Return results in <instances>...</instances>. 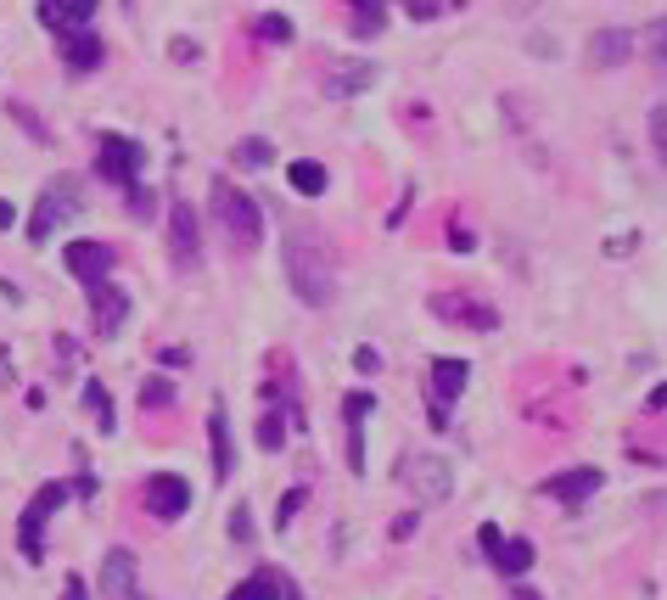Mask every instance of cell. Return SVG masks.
Returning <instances> with one entry per match:
<instances>
[{"label": "cell", "mask_w": 667, "mask_h": 600, "mask_svg": "<svg viewBox=\"0 0 667 600\" xmlns=\"http://www.w3.org/2000/svg\"><path fill=\"white\" fill-rule=\"evenodd\" d=\"M286 281L309 309H326L337 298V270H331V253L320 247L314 230H286Z\"/></svg>", "instance_id": "cell-1"}, {"label": "cell", "mask_w": 667, "mask_h": 600, "mask_svg": "<svg viewBox=\"0 0 667 600\" xmlns=\"http://www.w3.org/2000/svg\"><path fill=\"white\" fill-rule=\"evenodd\" d=\"M213 214H219V225H225L230 247H258V236H264V214H258V202L247 197V191L236 186H213Z\"/></svg>", "instance_id": "cell-2"}, {"label": "cell", "mask_w": 667, "mask_h": 600, "mask_svg": "<svg viewBox=\"0 0 667 600\" xmlns=\"http://www.w3.org/2000/svg\"><path fill=\"white\" fill-rule=\"evenodd\" d=\"M79 180L73 174H57L51 186L40 191V202H34V214H29V242H51V230L62 225V219H73L79 214Z\"/></svg>", "instance_id": "cell-3"}, {"label": "cell", "mask_w": 667, "mask_h": 600, "mask_svg": "<svg viewBox=\"0 0 667 600\" xmlns=\"http://www.w3.org/2000/svg\"><path fill=\"white\" fill-rule=\"evenodd\" d=\"M68 494H73L68 483H45L40 494H34V500H29V511H23V522H17V544H23V556H29L34 567H40V561H45V522H51V516H57L62 505H68Z\"/></svg>", "instance_id": "cell-4"}, {"label": "cell", "mask_w": 667, "mask_h": 600, "mask_svg": "<svg viewBox=\"0 0 667 600\" xmlns=\"http://www.w3.org/2000/svg\"><path fill=\"white\" fill-rule=\"evenodd\" d=\"M471 382V365L466 359H432V371H426V404H432V427L449 421V404L466 393Z\"/></svg>", "instance_id": "cell-5"}, {"label": "cell", "mask_w": 667, "mask_h": 600, "mask_svg": "<svg viewBox=\"0 0 667 600\" xmlns=\"http://www.w3.org/2000/svg\"><path fill=\"white\" fill-rule=\"evenodd\" d=\"M404 483H410V494L426 500V505H443L455 494V472H449L443 455H410L404 460Z\"/></svg>", "instance_id": "cell-6"}, {"label": "cell", "mask_w": 667, "mask_h": 600, "mask_svg": "<svg viewBox=\"0 0 667 600\" xmlns=\"http://www.w3.org/2000/svg\"><path fill=\"white\" fill-rule=\"evenodd\" d=\"M141 163L146 152L135 141H124V135H101V152H96V169L101 180H113V186H141Z\"/></svg>", "instance_id": "cell-7"}, {"label": "cell", "mask_w": 667, "mask_h": 600, "mask_svg": "<svg viewBox=\"0 0 667 600\" xmlns=\"http://www.w3.org/2000/svg\"><path fill=\"white\" fill-rule=\"evenodd\" d=\"M169 253H174V270H197L202 264V225L191 202L169 208Z\"/></svg>", "instance_id": "cell-8"}, {"label": "cell", "mask_w": 667, "mask_h": 600, "mask_svg": "<svg viewBox=\"0 0 667 600\" xmlns=\"http://www.w3.org/2000/svg\"><path fill=\"white\" fill-rule=\"evenodd\" d=\"M62 264H68V275L79 286H101L107 275H113L118 253L107 242H68V253H62Z\"/></svg>", "instance_id": "cell-9"}, {"label": "cell", "mask_w": 667, "mask_h": 600, "mask_svg": "<svg viewBox=\"0 0 667 600\" xmlns=\"http://www.w3.org/2000/svg\"><path fill=\"white\" fill-rule=\"evenodd\" d=\"M146 511H152L157 522H180V516L191 511V483L174 477V472L146 477Z\"/></svg>", "instance_id": "cell-10"}, {"label": "cell", "mask_w": 667, "mask_h": 600, "mask_svg": "<svg viewBox=\"0 0 667 600\" xmlns=\"http://www.w3.org/2000/svg\"><path fill=\"white\" fill-rule=\"evenodd\" d=\"M101 600H146L141 567H135L129 550H107V561H101Z\"/></svg>", "instance_id": "cell-11"}, {"label": "cell", "mask_w": 667, "mask_h": 600, "mask_svg": "<svg viewBox=\"0 0 667 600\" xmlns=\"http://www.w3.org/2000/svg\"><path fill=\"white\" fill-rule=\"evenodd\" d=\"M432 315L438 320H449V326H483V331H494L499 326V315L488 309V303H471L466 292H443V298H432Z\"/></svg>", "instance_id": "cell-12"}, {"label": "cell", "mask_w": 667, "mask_h": 600, "mask_svg": "<svg viewBox=\"0 0 667 600\" xmlns=\"http://www.w3.org/2000/svg\"><path fill=\"white\" fill-rule=\"evenodd\" d=\"M634 57V34L628 29H595L589 34V68L606 73V68H623Z\"/></svg>", "instance_id": "cell-13"}, {"label": "cell", "mask_w": 667, "mask_h": 600, "mask_svg": "<svg viewBox=\"0 0 667 600\" xmlns=\"http://www.w3.org/2000/svg\"><path fill=\"white\" fill-rule=\"evenodd\" d=\"M90 309H96V331L101 337H118L124 331V320H129V298L118 292V286H90Z\"/></svg>", "instance_id": "cell-14"}, {"label": "cell", "mask_w": 667, "mask_h": 600, "mask_svg": "<svg viewBox=\"0 0 667 600\" xmlns=\"http://www.w3.org/2000/svg\"><path fill=\"white\" fill-rule=\"evenodd\" d=\"M96 6L101 0H40V23L45 29H57V34L85 29L90 17H96Z\"/></svg>", "instance_id": "cell-15"}, {"label": "cell", "mask_w": 667, "mask_h": 600, "mask_svg": "<svg viewBox=\"0 0 667 600\" xmlns=\"http://www.w3.org/2000/svg\"><path fill=\"white\" fill-rule=\"evenodd\" d=\"M62 62H68V73H96L101 68V40L90 29H68L62 34Z\"/></svg>", "instance_id": "cell-16"}, {"label": "cell", "mask_w": 667, "mask_h": 600, "mask_svg": "<svg viewBox=\"0 0 667 600\" xmlns=\"http://www.w3.org/2000/svg\"><path fill=\"white\" fill-rule=\"evenodd\" d=\"M595 488H600V472H595V466H578V472H561V477H550V483H544V494H550V500H567V505H578V500H589Z\"/></svg>", "instance_id": "cell-17"}, {"label": "cell", "mask_w": 667, "mask_h": 600, "mask_svg": "<svg viewBox=\"0 0 667 600\" xmlns=\"http://www.w3.org/2000/svg\"><path fill=\"white\" fill-rule=\"evenodd\" d=\"M208 438H213V477L225 483L236 472V449H230V421H225V404H213L208 410Z\"/></svg>", "instance_id": "cell-18"}, {"label": "cell", "mask_w": 667, "mask_h": 600, "mask_svg": "<svg viewBox=\"0 0 667 600\" xmlns=\"http://www.w3.org/2000/svg\"><path fill=\"white\" fill-rule=\"evenodd\" d=\"M342 410H348V466H354V472H365V432H359V421L370 415V393H348V404H342Z\"/></svg>", "instance_id": "cell-19"}, {"label": "cell", "mask_w": 667, "mask_h": 600, "mask_svg": "<svg viewBox=\"0 0 667 600\" xmlns=\"http://www.w3.org/2000/svg\"><path fill=\"white\" fill-rule=\"evenodd\" d=\"M376 85V68L370 62H348V68H337L326 79V96H359V90Z\"/></svg>", "instance_id": "cell-20"}, {"label": "cell", "mask_w": 667, "mask_h": 600, "mask_svg": "<svg viewBox=\"0 0 667 600\" xmlns=\"http://www.w3.org/2000/svg\"><path fill=\"white\" fill-rule=\"evenodd\" d=\"M286 180H292L298 197H320V191H326V169H320L314 158H298L292 169H286Z\"/></svg>", "instance_id": "cell-21"}, {"label": "cell", "mask_w": 667, "mask_h": 600, "mask_svg": "<svg viewBox=\"0 0 667 600\" xmlns=\"http://www.w3.org/2000/svg\"><path fill=\"white\" fill-rule=\"evenodd\" d=\"M494 567L505 572V578H522V572L533 567V544H527V539H505V544H499V556H494Z\"/></svg>", "instance_id": "cell-22"}, {"label": "cell", "mask_w": 667, "mask_h": 600, "mask_svg": "<svg viewBox=\"0 0 667 600\" xmlns=\"http://www.w3.org/2000/svg\"><path fill=\"white\" fill-rule=\"evenodd\" d=\"M387 23V0H354V34L370 40V34H382Z\"/></svg>", "instance_id": "cell-23"}, {"label": "cell", "mask_w": 667, "mask_h": 600, "mask_svg": "<svg viewBox=\"0 0 667 600\" xmlns=\"http://www.w3.org/2000/svg\"><path fill=\"white\" fill-rule=\"evenodd\" d=\"M230 600H281V578H275V572L264 567V572H253V578H247V584L236 589Z\"/></svg>", "instance_id": "cell-24"}, {"label": "cell", "mask_w": 667, "mask_h": 600, "mask_svg": "<svg viewBox=\"0 0 667 600\" xmlns=\"http://www.w3.org/2000/svg\"><path fill=\"white\" fill-rule=\"evenodd\" d=\"M270 158H275V146L264 141V135H247V141L236 146V163H242V169H264Z\"/></svg>", "instance_id": "cell-25"}, {"label": "cell", "mask_w": 667, "mask_h": 600, "mask_svg": "<svg viewBox=\"0 0 667 600\" xmlns=\"http://www.w3.org/2000/svg\"><path fill=\"white\" fill-rule=\"evenodd\" d=\"M253 34H258L264 45H286V40H292V23H286L281 12H264V17L253 23Z\"/></svg>", "instance_id": "cell-26"}, {"label": "cell", "mask_w": 667, "mask_h": 600, "mask_svg": "<svg viewBox=\"0 0 667 600\" xmlns=\"http://www.w3.org/2000/svg\"><path fill=\"white\" fill-rule=\"evenodd\" d=\"M85 404L96 410L101 432H118V421H113V404H107V387H101V382H90V387H85Z\"/></svg>", "instance_id": "cell-27"}, {"label": "cell", "mask_w": 667, "mask_h": 600, "mask_svg": "<svg viewBox=\"0 0 667 600\" xmlns=\"http://www.w3.org/2000/svg\"><path fill=\"white\" fill-rule=\"evenodd\" d=\"M281 443H286V421H281V415H264V421H258V449H270V455H275Z\"/></svg>", "instance_id": "cell-28"}, {"label": "cell", "mask_w": 667, "mask_h": 600, "mask_svg": "<svg viewBox=\"0 0 667 600\" xmlns=\"http://www.w3.org/2000/svg\"><path fill=\"white\" fill-rule=\"evenodd\" d=\"M141 404H146V410H157V404L169 410V404H174V382H163V376H152V382L141 387Z\"/></svg>", "instance_id": "cell-29"}, {"label": "cell", "mask_w": 667, "mask_h": 600, "mask_svg": "<svg viewBox=\"0 0 667 600\" xmlns=\"http://www.w3.org/2000/svg\"><path fill=\"white\" fill-rule=\"evenodd\" d=\"M651 146H656V163H667V107H651Z\"/></svg>", "instance_id": "cell-30"}, {"label": "cell", "mask_w": 667, "mask_h": 600, "mask_svg": "<svg viewBox=\"0 0 667 600\" xmlns=\"http://www.w3.org/2000/svg\"><path fill=\"white\" fill-rule=\"evenodd\" d=\"M651 62H656V73L667 79V17L651 29Z\"/></svg>", "instance_id": "cell-31"}, {"label": "cell", "mask_w": 667, "mask_h": 600, "mask_svg": "<svg viewBox=\"0 0 667 600\" xmlns=\"http://www.w3.org/2000/svg\"><path fill=\"white\" fill-rule=\"evenodd\" d=\"M230 539H236V544L253 539V511H247V505H236V516H230Z\"/></svg>", "instance_id": "cell-32"}, {"label": "cell", "mask_w": 667, "mask_h": 600, "mask_svg": "<svg viewBox=\"0 0 667 600\" xmlns=\"http://www.w3.org/2000/svg\"><path fill=\"white\" fill-rule=\"evenodd\" d=\"M298 505H303V488H286V494H281V511H275V528H286V522L298 516Z\"/></svg>", "instance_id": "cell-33"}, {"label": "cell", "mask_w": 667, "mask_h": 600, "mask_svg": "<svg viewBox=\"0 0 667 600\" xmlns=\"http://www.w3.org/2000/svg\"><path fill=\"white\" fill-rule=\"evenodd\" d=\"M398 6H404L410 17H421V23H426V17H438L443 6H449V0H398Z\"/></svg>", "instance_id": "cell-34"}, {"label": "cell", "mask_w": 667, "mask_h": 600, "mask_svg": "<svg viewBox=\"0 0 667 600\" xmlns=\"http://www.w3.org/2000/svg\"><path fill=\"white\" fill-rule=\"evenodd\" d=\"M477 544H483V556L494 561V556H499V544H505V539H499V528H494V522H483V528H477Z\"/></svg>", "instance_id": "cell-35"}, {"label": "cell", "mask_w": 667, "mask_h": 600, "mask_svg": "<svg viewBox=\"0 0 667 600\" xmlns=\"http://www.w3.org/2000/svg\"><path fill=\"white\" fill-rule=\"evenodd\" d=\"M129 208H135V219H146V214H152V191H146V186H129Z\"/></svg>", "instance_id": "cell-36"}, {"label": "cell", "mask_w": 667, "mask_h": 600, "mask_svg": "<svg viewBox=\"0 0 667 600\" xmlns=\"http://www.w3.org/2000/svg\"><path fill=\"white\" fill-rule=\"evenodd\" d=\"M354 365H359V371H376V365H382V354H376V348H359Z\"/></svg>", "instance_id": "cell-37"}, {"label": "cell", "mask_w": 667, "mask_h": 600, "mask_svg": "<svg viewBox=\"0 0 667 600\" xmlns=\"http://www.w3.org/2000/svg\"><path fill=\"white\" fill-rule=\"evenodd\" d=\"M415 522H421V516H398V522H393V539H410V533H415Z\"/></svg>", "instance_id": "cell-38"}, {"label": "cell", "mask_w": 667, "mask_h": 600, "mask_svg": "<svg viewBox=\"0 0 667 600\" xmlns=\"http://www.w3.org/2000/svg\"><path fill=\"white\" fill-rule=\"evenodd\" d=\"M62 600H90V589L79 584V578H68V584H62Z\"/></svg>", "instance_id": "cell-39"}, {"label": "cell", "mask_w": 667, "mask_h": 600, "mask_svg": "<svg viewBox=\"0 0 667 600\" xmlns=\"http://www.w3.org/2000/svg\"><path fill=\"white\" fill-rule=\"evenodd\" d=\"M12 225H17V208H12L6 197H0V230H12Z\"/></svg>", "instance_id": "cell-40"}, {"label": "cell", "mask_w": 667, "mask_h": 600, "mask_svg": "<svg viewBox=\"0 0 667 600\" xmlns=\"http://www.w3.org/2000/svg\"><path fill=\"white\" fill-rule=\"evenodd\" d=\"M645 404H651V410H667V382L656 387V393H651V399H645Z\"/></svg>", "instance_id": "cell-41"}, {"label": "cell", "mask_w": 667, "mask_h": 600, "mask_svg": "<svg viewBox=\"0 0 667 600\" xmlns=\"http://www.w3.org/2000/svg\"><path fill=\"white\" fill-rule=\"evenodd\" d=\"M516 600H539V595H533V589H522V584H516Z\"/></svg>", "instance_id": "cell-42"}]
</instances>
